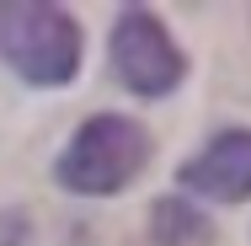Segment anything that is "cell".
Returning <instances> with one entry per match:
<instances>
[{"label": "cell", "instance_id": "obj_3", "mask_svg": "<svg viewBox=\"0 0 251 246\" xmlns=\"http://www.w3.org/2000/svg\"><path fill=\"white\" fill-rule=\"evenodd\" d=\"M112 70L128 91L139 97H166L182 86L187 59L176 49V38L166 32V22L145 5H123L118 27H112Z\"/></svg>", "mask_w": 251, "mask_h": 246}, {"label": "cell", "instance_id": "obj_1", "mask_svg": "<svg viewBox=\"0 0 251 246\" xmlns=\"http://www.w3.org/2000/svg\"><path fill=\"white\" fill-rule=\"evenodd\" d=\"M150 134L145 123L123 118V112H97L75 129V139L64 145L53 177L59 188L70 193H86V198H107V193H123L145 166H150Z\"/></svg>", "mask_w": 251, "mask_h": 246}, {"label": "cell", "instance_id": "obj_5", "mask_svg": "<svg viewBox=\"0 0 251 246\" xmlns=\"http://www.w3.org/2000/svg\"><path fill=\"white\" fill-rule=\"evenodd\" d=\"M150 236H155V246H203L214 230L187 198H160L150 209Z\"/></svg>", "mask_w": 251, "mask_h": 246}, {"label": "cell", "instance_id": "obj_2", "mask_svg": "<svg viewBox=\"0 0 251 246\" xmlns=\"http://www.w3.org/2000/svg\"><path fill=\"white\" fill-rule=\"evenodd\" d=\"M0 59L27 86H70L80 70V27L64 5L5 0L0 5Z\"/></svg>", "mask_w": 251, "mask_h": 246}, {"label": "cell", "instance_id": "obj_4", "mask_svg": "<svg viewBox=\"0 0 251 246\" xmlns=\"http://www.w3.org/2000/svg\"><path fill=\"white\" fill-rule=\"evenodd\" d=\"M182 188L219 203H246L251 198V129H225L176 171Z\"/></svg>", "mask_w": 251, "mask_h": 246}]
</instances>
